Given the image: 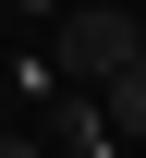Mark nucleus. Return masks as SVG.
I'll list each match as a JSON object with an SVG mask.
<instances>
[{
	"label": "nucleus",
	"instance_id": "obj_3",
	"mask_svg": "<svg viewBox=\"0 0 146 158\" xmlns=\"http://www.w3.org/2000/svg\"><path fill=\"white\" fill-rule=\"evenodd\" d=\"M0 158H37V134H24V122H0Z\"/></svg>",
	"mask_w": 146,
	"mask_h": 158
},
{
	"label": "nucleus",
	"instance_id": "obj_2",
	"mask_svg": "<svg viewBox=\"0 0 146 158\" xmlns=\"http://www.w3.org/2000/svg\"><path fill=\"white\" fill-rule=\"evenodd\" d=\"M98 122H110V134H122V146L146 134V49L122 61V73H110V110H98Z\"/></svg>",
	"mask_w": 146,
	"mask_h": 158
},
{
	"label": "nucleus",
	"instance_id": "obj_1",
	"mask_svg": "<svg viewBox=\"0 0 146 158\" xmlns=\"http://www.w3.org/2000/svg\"><path fill=\"white\" fill-rule=\"evenodd\" d=\"M134 49H146V24H134V12H73L61 37H49V73H73V85H110Z\"/></svg>",
	"mask_w": 146,
	"mask_h": 158
}]
</instances>
